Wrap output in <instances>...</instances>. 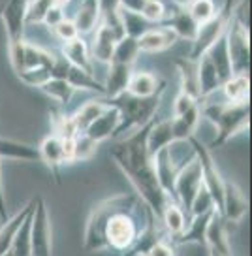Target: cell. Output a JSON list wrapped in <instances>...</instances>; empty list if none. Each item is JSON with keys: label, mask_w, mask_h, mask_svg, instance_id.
<instances>
[{"label": "cell", "mask_w": 252, "mask_h": 256, "mask_svg": "<svg viewBox=\"0 0 252 256\" xmlns=\"http://www.w3.org/2000/svg\"><path fill=\"white\" fill-rule=\"evenodd\" d=\"M154 222V215L140 196L120 194L98 204L88 218L85 248H111L115 252H130L136 241Z\"/></svg>", "instance_id": "1"}, {"label": "cell", "mask_w": 252, "mask_h": 256, "mask_svg": "<svg viewBox=\"0 0 252 256\" xmlns=\"http://www.w3.org/2000/svg\"><path fill=\"white\" fill-rule=\"evenodd\" d=\"M152 119L145 122L143 126L136 128L128 138L118 140L111 149V156L118 164V168L122 170V174L128 177L138 196L149 206L152 215L160 218L162 209L166 202L170 200V196L162 190V186L158 183L152 154L147 147V132H149Z\"/></svg>", "instance_id": "2"}, {"label": "cell", "mask_w": 252, "mask_h": 256, "mask_svg": "<svg viewBox=\"0 0 252 256\" xmlns=\"http://www.w3.org/2000/svg\"><path fill=\"white\" fill-rule=\"evenodd\" d=\"M164 90L166 83L158 88L156 92H152L149 96H136L128 90H122V92L111 96V98H106L104 100L106 104L115 106L118 110V124L115 128L113 138H122L126 132H134L136 128L143 126L152 117H156Z\"/></svg>", "instance_id": "3"}, {"label": "cell", "mask_w": 252, "mask_h": 256, "mask_svg": "<svg viewBox=\"0 0 252 256\" xmlns=\"http://www.w3.org/2000/svg\"><path fill=\"white\" fill-rule=\"evenodd\" d=\"M200 113L213 122L216 138L211 147L226 145L232 138L250 124V102L246 104H205L200 106Z\"/></svg>", "instance_id": "4"}, {"label": "cell", "mask_w": 252, "mask_h": 256, "mask_svg": "<svg viewBox=\"0 0 252 256\" xmlns=\"http://www.w3.org/2000/svg\"><path fill=\"white\" fill-rule=\"evenodd\" d=\"M234 2H236V0H224V4L216 10V14H214L209 21L200 23V28H198L196 38H194V42H192L190 58H194V60H196L198 56H202L205 51L211 48L214 42L218 40L222 34L226 32L230 21H232V10H234Z\"/></svg>", "instance_id": "5"}, {"label": "cell", "mask_w": 252, "mask_h": 256, "mask_svg": "<svg viewBox=\"0 0 252 256\" xmlns=\"http://www.w3.org/2000/svg\"><path fill=\"white\" fill-rule=\"evenodd\" d=\"M192 145V149L196 152V158L202 166V179H204L205 188L209 190V194L213 196L214 200V208L216 211L222 213V194H224V177H222L220 170L216 166L214 158L209 152V147H205L200 140H196L194 136L186 138Z\"/></svg>", "instance_id": "6"}, {"label": "cell", "mask_w": 252, "mask_h": 256, "mask_svg": "<svg viewBox=\"0 0 252 256\" xmlns=\"http://www.w3.org/2000/svg\"><path fill=\"white\" fill-rule=\"evenodd\" d=\"M226 44L234 74H250V30L234 17L226 28Z\"/></svg>", "instance_id": "7"}, {"label": "cell", "mask_w": 252, "mask_h": 256, "mask_svg": "<svg viewBox=\"0 0 252 256\" xmlns=\"http://www.w3.org/2000/svg\"><path fill=\"white\" fill-rule=\"evenodd\" d=\"M51 222L48 204L42 196H36V206L30 220V256H51Z\"/></svg>", "instance_id": "8"}, {"label": "cell", "mask_w": 252, "mask_h": 256, "mask_svg": "<svg viewBox=\"0 0 252 256\" xmlns=\"http://www.w3.org/2000/svg\"><path fill=\"white\" fill-rule=\"evenodd\" d=\"M204 184V179H202V166L198 158L194 156L192 160H188L184 166L179 168L177 176H175L174 181V196L175 200L182 206L184 211H190V206H192V200L196 196V192L200 190V186Z\"/></svg>", "instance_id": "9"}, {"label": "cell", "mask_w": 252, "mask_h": 256, "mask_svg": "<svg viewBox=\"0 0 252 256\" xmlns=\"http://www.w3.org/2000/svg\"><path fill=\"white\" fill-rule=\"evenodd\" d=\"M51 76L66 80L74 88H81V90H87V92L104 94V83H100V81L96 80L94 74H90L87 70L76 66V64L68 62L66 58H55V64L51 68Z\"/></svg>", "instance_id": "10"}, {"label": "cell", "mask_w": 252, "mask_h": 256, "mask_svg": "<svg viewBox=\"0 0 252 256\" xmlns=\"http://www.w3.org/2000/svg\"><path fill=\"white\" fill-rule=\"evenodd\" d=\"M226 218L220 211L214 209V213L209 218L207 230H205V247L207 252L213 256H230L232 248L228 243V230H226Z\"/></svg>", "instance_id": "11"}, {"label": "cell", "mask_w": 252, "mask_h": 256, "mask_svg": "<svg viewBox=\"0 0 252 256\" xmlns=\"http://www.w3.org/2000/svg\"><path fill=\"white\" fill-rule=\"evenodd\" d=\"M28 0H8L4 8L0 10V19L8 32V42H16L23 38L24 32V16H26Z\"/></svg>", "instance_id": "12"}, {"label": "cell", "mask_w": 252, "mask_h": 256, "mask_svg": "<svg viewBox=\"0 0 252 256\" xmlns=\"http://www.w3.org/2000/svg\"><path fill=\"white\" fill-rule=\"evenodd\" d=\"M177 40H179L177 34L170 26L158 23L152 24L149 30H145L138 38V46H140V51H145V53H160L174 48Z\"/></svg>", "instance_id": "13"}, {"label": "cell", "mask_w": 252, "mask_h": 256, "mask_svg": "<svg viewBox=\"0 0 252 256\" xmlns=\"http://www.w3.org/2000/svg\"><path fill=\"white\" fill-rule=\"evenodd\" d=\"M248 211V202L243 190L234 181L224 179V194H222V216L226 222H239Z\"/></svg>", "instance_id": "14"}, {"label": "cell", "mask_w": 252, "mask_h": 256, "mask_svg": "<svg viewBox=\"0 0 252 256\" xmlns=\"http://www.w3.org/2000/svg\"><path fill=\"white\" fill-rule=\"evenodd\" d=\"M117 124H118V110L115 106L106 104L104 112L83 130V134H87L90 140H94L96 144H100V142L108 140V138H113Z\"/></svg>", "instance_id": "15"}, {"label": "cell", "mask_w": 252, "mask_h": 256, "mask_svg": "<svg viewBox=\"0 0 252 256\" xmlns=\"http://www.w3.org/2000/svg\"><path fill=\"white\" fill-rule=\"evenodd\" d=\"M160 24L170 26V28L177 34V38H182V40H188V42H194V38H196V34H198V28H200V23L190 16L188 10L179 8V6H175L174 12H172L170 16H166Z\"/></svg>", "instance_id": "16"}, {"label": "cell", "mask_w": 252, "mask_h": 256, "mask_svg": "<svg viewBox=\"0 0 252 256\" xmlns=\"http://www.w3.org/2000/svg\"><path fill=\"white\" fill-rule=\"evenodd\" d=\"M40 156L42 160L49 166V170L53 172L55 181L58 184L62 183V177H60V166L64 164V147H62V138L51 134L48 136L42 144H40Z\"/></svg>", "instance_id": "17"}, {"label": "cell", "mask_w": 252, "mask_h": 256, "mask_svg": "<svg viewBox=\"0 0 252 256\" xmlns=\"http://www.w3.org/2000/svg\"><path fill=\"white\" fill-rule=\"evenodd\" d=\"M34 206H36V196H34L32 200L26 202L24 208L19 209L16 215H12V216H8L6 220H2L4 224H2V228H0V256L8 254L10 245H12V241H14V236H16L17 228L21 226V222H23L26 216L30 215Z\"/></svg>", "instance_id": "18"}, {"label": "cell", "mask_w": 252, "mask_h": 256, "mask_svg": "<svg viewBox=\"0 0 252 256\" xmlns=\"http://www.w3.org/2000/svg\"><path fill=\"white\" fill-rule=\"evenodd\" d=\"M94 40H92V46H90V56H94L96 60L100 62L110 64L111 56H113V49H115V44H117V38L113 36V32L106 26V24L98 23L94 30Z\"/></svg>", "instance_id": "19"}, {"label": "cell", "mask_w": 252, "mask_h": 256, "mask_svg": "<svg viewBox=\"0 0 252 256\" xmlns=\"http://www.w3.org/2000/svg\"><path fill=\"white\" fill-rule=\"evenodd\" d=\"M220 88L230 104H246L250 98V78L248 74H232Z\"/></svg>", "instance_id": "20"}, {"label": "cell", "mask_w": 252, "mask_h": 256, "mask_svg": "<svg viewBox=\"0 0 252 256\" xmlns=\"http://www.w3.org/2000/svg\"><path fill=\"white\" fill-rule=\"evenodd\" d=\"M205 55L209 56V60L213 62L214 70L218 74V80H220V85H222V83L234 74V70H232V60H230V53H228V44H226V32L222 34L218 40L214 42L211 48L205 51Z\"/></svg>", "instance_id": "21"}, {"label": "cell", "mask_w": 252, "mask_h": 256, "mask_svg": "<svg viewBox=\"0 0 252 256\" xmlns=\"http://www.w3.org/2000/svg\"><path fill=\"white\" fill-rule=\"evenodd\" d=\"M130 76H132V64L110 62V72H108V78L104 83V96L111 98V96L126 90Z\"/></svg>", "instance_id": "22"}, {"label": "cell", "mask_w": 252, "mask_h": 256, "mask_svg": "<svg viewBox=\"0 0 252 256\" xmlns=\"http://www.w3.org/2000/svg\"><path fill=\"white\" fill-rule=\"evenodd\" d=\"M196 66H198V83H200V94H202V100L211 96L213 92H216L220 88V80H218V74L214 70L213 62L209 60V56L202 55L196 58Z\"/></svg>", "instance_id": "23"}, {"label": "cell", "mask_w": 252, "mask_h": 256, "mask_svg": "<svg viewBox=\"0 0 252 256\" xmlns=\"http://www.w3.org/2000/svg\"><path fill=\"white\" fill-rule=\"evenodd\" d=\"M175 68L181 78V90L192 96L194 100L202 102V94H200V83H198V66L194 58H177L175 60Z\"/></svg>", "instance_id": "24"}, {"label": "cell", "mask_w": 252, "mask_h": 256, "mask_svg": "<svg viewBox=\"0 0 252 256\" xmlns=\"http://www.w3.org/2000/svg\"><path fill=\"white\" fill-rule=\"evenodd\" d=\"M174 130H172V119L158 120V115L152 119L147 132V147L149 152L154 154L156 151H160L162 147H168L170 144H174Z\"/></svg>", "instance_id": "25"}, {"label": "cell", "mask_w": 252, "mask_h": 256, "mask_svg": "<svg viewBox=\"0 0 252 256\" xmlns=\"http://www.w3.org/2000/svg\"><path fill=\"white\" fill-rule=\"evenodd\" d=\"M62 56L68 62L76 64V66H79V68H83V70H87L90 74H94L92 62H90V49H88V44L83 38L78 36L74 40L64 42Z\"/></svg>", "instance_id": "26"}, {"label": "cell", "mask_w": 252, "mask_h": 256, "mask_svg": "<svg viewBox=\"0 0 252 256\" xmlns=\"http://www.w3.org/2000/svg\"><path fill=\"white\" fill-rule=\"evenodd\" d=\"M213 213L214 209L200 213V215H192V222L186 224L184 230L175 238L177 243H181V245H184V243H198V245L205 247V230H207V224H209V218H211Z\"/></svg>", "instance_id": "27"}, {"label": "cell", "mask_w": 252, "mask_h": 256, "mask_svg": "<svg viewBox=\"0 0 252 256\" xmlns=\"http://www.w3.org/2000/svg\"><path fill=\"white\" fill-rule=\"evenodd\" d=\"M0 158L38 162V160H42V156H40L38 147H32V145L21 144V142H14V140L0 138Z\"/></svg>", "instance_id": "28"}, {"label": "cell", "mask_w": 252, "mask_h": 256, "mask_svg": "<svg viewBox=\"0 0 252 256\" xmlns=\"http://www.w3.org/2000/svg\"><path fill=\"white\" fill-rule=\"evenodd\" d=\"M184 213L186 211L182 209V206L177 200H174V198H170V200L166 202L164 209H162V215H160L162 224H164L166 232L170 234L174 240L184 230V226H186V216H184Z\"/></svg>", "instance_id": "29"}, {"label": "cell", "mask_w": 252, "mask_h": 256, "mask_svg": "<svg viewBox=\"0 0 252 256\" xmlns=\"http://www.w3.org/2000/svg\"><path fill=\"white\" fill-rule=\"evenodd\" d=\"M74 23L78 26L79 34H88L96 28V24L100 23V4L98 0H83L79 4Z\"/></svg>", "instance_id": "30"}, {"label": "cell", "mask_w": 252, "mask_h": 256, "mask_svg": "<svg viewBox=\"0 0 252 256\" xmlns=\"http://www.w3.org/2000/svg\"><path fill=\"white\" fill-rule=\"evenodd\" d=\"M200 102L196 106H192L190 110H186L181 115H174L172 119V130H174L175 140H186L188 136H194V130L198 128L200 122Z\"/></svg>", "instance_id": "31"}, {"label": "cell", "mask_w": 252, "mask_h": 256, "mask_svg": "<svg viewBox=\"0 0 252 256\" xmlns=\"http://www.w3.org/2000/svg\"><path fill=\"white\" fill-rule=\"evenodd\" d=\"M55 55L48 53L44 48H38V46H32L28 42H24L23 46V60H21V66L17 72L21 70H28V68H38V66H48V68H53L55 64Z\"/></svg>", "instance_id": "32"}, {"label": "cell", "mask_w": 252, "mask_h": 256, "mask_svg": "<svg viewBox=\"0 0 252 256\" xmlns=\"http://www.w3.org/2000/svg\"><path fill=\"white\" fill-rule=\"evenodd\" d=\"M164 83L166 81H160L154 74L150 72H132L126 90L136 96H149L152 92H156Z\"/></svg>", "instance_id": "33"}, {"label": "cell", "mask_w": 252, "mask_h": 256, "mask_svg": "<svg viewBox=\"0 0 252 256\" xmlns=\"http://www.w3.org/2000/svg\"><path fill=\"white\" fill-rule=\"evenodd\" d=\"M104 108H106V102H104V100H90V102H85L78 112L72 115L70 119H72V122H74L76 130H78V134L83 132V130L104 112Z\"/></svg>", "instance_id": "34"}, {"label": "cell", "mask_w": 252, "mask_h": 256, "mask_svg": "<svg viewBox=\"0 0 252 256\" xmlns=\"http://www.w3.org/2000/svg\"><path fill=\"white\" fill-rule=\"evenodd\" d=\"M118 16H120V21H122V28H124V36H130V38H140L143 32L149 30L154 23L147 21L142 14L138 12H128V10L118 8Z\"/></svg>", "instance_id": "35"}, {"label": "cell", "mask_w": 252, "mask_h": 256, "mask_svg": "<svg viewBox=\"0 0 252 256\" xmlns=\"http://www.w3.org/2000/svg\"><path fill=\"white\" fill-rule=\"evenodd\" d=\"M42 92H46L49 98H55L56 102H60L62 106H66L72 100V96L76 92V88L72 87L70 83L62 78H49L44 85H40Z\"/></svg>", "instance_id": "36"}, {"label": "cell", "mask_w": 252, "mask_h": 256, "mask_svg": "<svg viewBox=\"0 0 252 256\" xmlns=\"http://www.w3.org/2000/svg\"><path fill=\"white\" fill-rule=\"evenodd\" d=\"M34 211V209H32ZM30 220H32V213L26 218H24L21 226L17 228L16 236H14V241L10 245L8 254L12 256H30Z\"/></svg>", "instance_id": "37"}, {"label": "cell", "mask_w": 252, "mask_h": 256, "mask_svg": "<svg viewBox=\"0 0 252 256\" xmlns=\"http://www.w3.org/2000/svg\"><path fill=\"white\" fill-rule=\"evenodd\" d=\"M140 55V46L136 38L130 36H122L120 40H117L115 49H113V56L111 62H124V64H134L136 58Z\"/></svg>", "instance_id": "38"}, {"label": "cell", "mask_w": 252, "mask_h": 256, "mask_svg": "<svg viewBox=\"0 0 252 256\" xmlns=\"http://www.w3.org/2000/svg\"><path fill=\"white\" fill-rule=\"evenodd\" d=\"M190 12V16L196 19L198 23H205L216 14V4L214 0H190V4L186 6Z\"/></svg>", "instance_id": "39"}, {"label": "cell", "mask_w": 252, "mask_h": 256, "mask_svg": "<svg viewBox=\"0 0 252 256\" xmlns=\"http://www.w3.org/2000/svg\"><path fill=\"white\" fill-rule=\"evenodd\" d=\"M96 147H98V144H96L94 140H90L87 134L79 132L76 140H74V162L88 160L90 156H94Z\"/></svg>", "instance_id": "40"}, {"label": "cell", "mask_w": 252, "mask_h": 256, "mask_svg": "<svg viewBox=\"0 0 252 256\" xmlns=\"http://www.w3.org/2000/svg\"><path fill=\"white\" fill-rule=\"evenodd\" d=\"M17 78L23 81L24 85H28V87L40 88V85H44L51 78V68H48V66H38V68L21 70V72H17Z\"/></svg>", "instance_id": "41"}, {"label": "cell", "mask_w": 252, "mask_h": 256, "mask_svg": "<svg viewBox=\"0 0 252 256\" xmlns=\"http://www.w3.org/2000/svg\"><path fill=\"white\" fill-rule=\"evenodd\" d=\"M56 0H28V6H26V16L24 21L26 23H42L44 16L48 14V10L51 6H55Z\"/></svg>", "instance_id": "42"}, {"label": "cell", "mask_w": 252, "mask_h": 256, "mask_svg": "<svg viewBox=\"0 0 252 256\" xmlns=\"http://www.w3.org/2000/svg\"><path fill=\"white\" fill-rule=\"evenodd\" d=\"M140 14H142L147 21L158 24V23H162V19L168 16V10H166L162 0H145V4H143V8Z\"/></svg>", "instance_id": "43"}, {"label": "cell", "mask_w": 252, "mask_h": 256, "mask_svg": "<svg viewBox=\"0 0 252 256\" xmlns=\"http://www.w3.org/2000/svg\"><path fill=\"white\" fill-rule=\"evenodd\" d=\"M211 209H216L214 208L213 196H211L209 190L205 188V184H202L200 190L196 192V196H194V200H192V206H190L188 213H192V215H200V213L211 211Z\"/></svg>", "instance_id": "44"}, {"label": "cell", "mask_w": 252, "mask_h": 256, "mask_svg": "<svg viewBox=\"0 0 252 256\" xmlns=\"http://www.w3.org/2000/svg\"><path fill=\"white\" fill-rule=\"evenodd\" d=\"M232 17L239 24H243L244 28L250 30V0H237V2H234Z\"/></svg>", "instance_id": "45"}, {"label": "cell", "mask_w": 252, "mask_h": 256, "mask_svg": "<svg viewBox=\"0 0 252 256\" xmlns=\"http://www.w3.org/2000/svg\"><path fill=\"white\" fill-rule=\"evenodd\" d=\"M53 30H55V34L62 42L74 40V38L79 36V30H78V26H76V23H74V19H72V21L70 19H62L60 23H56L55 26H53Z\"/></svg>", "instance_id": "46"}, {"label": "cell", "mask_w": 252, "mask_h": 256, "mask_svg": "<svg viewBox=\"0 0 252 256\" xmlns=\"http://www.w3.org/2000/svg\"><path fill=\"white\" fill-rule=\"evenodd\" d=\"M196 104H198V100H194L192 96H188L186 92L181 90L174 102V115H181V113H184L186 110H190L192 106H196Z\"/></svg>", "instance_id": "47"}, {"label": "cell", "mask_w": 252, "mask_h": 256, "mask_svg": "<svg viewBox=\"0 0 252 256\" xmlns=\"http://www.w3.org/2000/svg\"><path fill=\"white\" fill-rule=\"evenodd\" d=\"M64 19V10L60 4H55V6H51V8L48 10V14L44 16V21L42 23H46L49 26V28H53L56 23H60Z\"/></svg>", "instance_id": "48"}, {"label": "cell", "mask_w": 252, "mask_h": 256, "mask_svg": "<svg viewBox=\"0 0 252 256\" xmlns=\"http://www.w3.org/2000/svg\"><path fill=\"white\" fill-rule=\"evenodd\" d=\"M175 250L172 247H170V243L164 240V238H160V240L152 245V247L149 248V252L147 254H174Z\"/></svg>", "instance_id": "49"}, {"label": "cell", "mask_w": 252, "mask_h": 256, "mask_svg": "<svg viewBox=\"0 0 252 256\" xmlns=\"http://www.w3.org/2000/svg\"><path fill=\"white\" fill-rule=\"evenodd\" d=\"M145 0H118V6L122 10H128V12H142Z\"/></svg>", "instance_id": "50"}, {"label": "cell", "mask_w": 252, "mask_h": 256, "mask_svg": "<svg viewBox=\"0 0 252 256\" xmlns=\"http://www.w3.org/2000/svg\"><path fill=\"white\" fill-rule=\"evenodd\" d=\"M2 162V158H0ZM8 206H6V196H4V184H2V174H0V218L6 220L8 218Z\"/></svg>", "instance_id": "51"}, {"label": "cell", "mask_w": 252, "mask_h": 256, "mask_svg": "<svg viewBox=\"0 0 252 256\" xmlns=\"http://www.w3.org/2000/svg\"><path fill=\"white\" fill-rule=\"evenodd\" d=\"M175 6H179V8H186L190 4V0H174Z\"/></svg>", "instance_id": "52"}, {"label": "cell", "mask_w": 252, "mask_h": 256, "mask_svg": "<svg viewBox=\"0 0 252 256\" xmlns=\"http://www.w3.org/2000/svg\"><path fill=\"white\" fill-rule=\"evenodd\" d=\"M70 0H56V4H60V6H66Z\"/></svg>", "instance_id": "53"}, {"label": "cell", "mask_w": 252, "mask_h": 256, "mask_svg": "<svg viewBox=\"0 0 252 256\" xmlns=\"http://www.w3.org/2000/svg\"><path fill=\"white\" fill-rule=\"evenodd\" d=\"M6 2H8V0H0V10L4 8V4H6Z\"/></svg>", "instance_id": "54"}]
</instances>
